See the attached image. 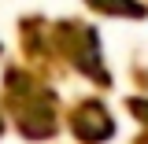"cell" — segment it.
<instances>
[{
    "instance_id": "cell-1",
    "label": "cell",
    "mask_w": 148,
    "mask_h": 144,
    "mask_svg": "<svg viewBox=\"0 0 148 144\" xmlns=\"http://www.w3.org/2000/svg\"><path fill=\"white\" fill-rule=\"evenodd\" d=\"M92 8H100V11H119V15H145V8L141 4H133V0H89Z\"/></svg>"
}]
</instances>
